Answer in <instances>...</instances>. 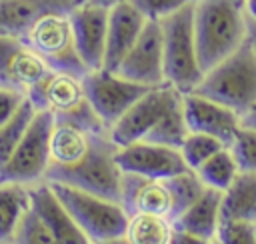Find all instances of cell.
Wrapping results in <instances>:
<instances>
[{"label":"cell","instance_id":"obj_39","mask_svg":"<svg viewBox=\"0 0 256 244\" xmlns=\"http://www.w3.org/2000/svg\"><path fill=\"white\" fill-rule=\"evenodd\" d=\"M244 8H246V16L256 22V0H244Z\"/></svg>","mask_w":256,"mask_h":244},{"label":"cell","instance_id":"obj_38","mask_svg":"<svg viewBox=\"0 0 256 244\" xmlns=\"http://www.w3.org/2000/svg\"><path fill=\"white\" fill-rule=\"evenodd\" d=\"M88 4H94V6H102V8H112V6H116V4H120V2H124V0H86Z\"/></svg>","mask_w":256,"mask_h":244},{"label":"cell","instance_id":"obj_36","mask_svg":"<svg viewBox=\"0 0 256 244\" xmlns=\"http://www.w3.org/2000/svg\"><path fill=\"white\" fill-rule=\"evenodd\" d=\"M240 126H242V128H252V130H256V100H254L252 106L240 116Z\"/></svg>","mask_w":256,"mask_h":244},{"label":"cell","instance_id":"obj_26","mask_svg":"<svg viewBox=\"0 0 256 244\" xmlns=\"http://www.w3.org/2000/svg\"><path fill=\"white\" fill-rule=\"evenodd\" d=\"M36 112H38V108L26 96V100L16 110V114L8 122H4L0 126V168L8 162V158L12 156V152L20 144V140L24 138V134H26L32 118L36 116Z\"/></svg>","mask_w":256,"mask_h":244},{"label":"cell","instance_id":"obj_27","mask_svg":"<svg viewBox=\"0 0 256 244\" xmlns=\"http://www.w3.org/2000/svg\"><path fill=\"white\" fill-rule=\"evenodd\" d=\"M238 172H240V168H238L236 158H234L230 148H222L220 152H216L212 158H208L196 170V174L200 176L204 186L216 188V190H222V192L234 182Z\"/></svg>","mask_w":256,"mask_h":244},{"label":"cell","instance_id":"obj_18","mask_svg":"<svg viewBox=\"0 0 256 244\" xmlns=\"http://www.w3.org/2000/svg\"><path fill=\"white\" fill-rule=\"evenodd\" d=\"M30 206L46 222V226L60 244H92V240L64 208V204L46 180L30 186Z\"/></svg>","mask_w":256,"mask_h":244},{"label":"cell","instance_id":"obj_31","mask_svg":"<svg viewBox=\"0 0 256 244\" xmlns=\"http://www.w3.org/2000/svg\"><path fill=\"white\" fill-rule=\"evenodd\" d=\"M230 150L240 172H256V130L240 126L234 142L230 144Z\"/></svg>","mask_w":256,"mask_h":244},{"label":"cell","instance_id":"obj_20","mask_svg":"<svg viewBox=\"0 0 256 244\" xmlns=\"http://www.w3.org/2000/svg\"><path fill=\"white\" fill-rule=\"evenodd\" d=\"M220 204H222V190L208 188L198 196L194 204H190L174 222L172 228L184 230L188 234L200 236L204 240H216L220 220Z\"/></svg>","mask_w":256,"mask_h":244},{"label":"cell","instance_id":"obj_32","mask_svg":"<svg viewBox=\"0 0 256 244\" xmlns=\"http://www.w3.org/2000/svg\"><path fill=\"white\" fill-rule=\"evenodd\" d=\"M216 240L220 244H256V222H222Z\"/></svg>","mask_w":256,"mask_h":244},{"label":"cell","instance_id":"obj_9","mask_svg":"<svg viewBox=\"0 0 256 244\" xmlns=\"http://www.w3.org/2000/svg\"><path fill=\"white\" fill-rule=\"evenodd\" d=\"M82 82H84V90H86V96L92 108L96 110V114L100 116V120L106 124L108 130L120 120V116L136 100H140L150 88H154V86L128 80L104 68L90 70L82 78Z\"/></svg>","mask_w":256,"mask_h":244},{"label":"cell","instance_id":"obj_22","mask_svg":"<svg viewBox=\"0 0 256 244\" xmlns=\"http://www.w3.org/2000/svg\"><path fill=\"white\" fill-rule=\"evenodd\" d=\"M90 148V132L68 124L56 122L50 136V164L56 166H72L80 162Z\"/></svg>","mask_w":256,"mask_h":244},{"label":"cell","instance_id":"obj_40","mask_svg":"<svg viewBox=\"0 0 256 244\" xmlns=\"http://www.w3.org/2000/svg\"><path fill=\"white\" fill-rule=\"evenodd\" d=\"M100 244H130L124 236H116V238H112V240H106V242H100Z\"/></svg>","mask_w":256,"mask_h":244},{"label":"cell","instance_id":"obj_2","mask_svg":"<svg viewBox=\"0 0 256 244\" xmlns=\"http://www.w3.org/2000/svg\"><path fill=\"white\" fill-rule=\"evenodd\" d=\"M118 146L108 132L90 134V148L86 156L72 166L50 164L46 178L50 182H62L78 190L96 194L100 198L120 202V178L122 170L118 166Z\"/></svg>","mask_w":256,"mask_h":244},{"label":"cell","instance_id":"obj_4","mask_svg":"<svg viewBox=\"0 0 256 244\" xmlns=\"http://www.w3.org/2000/svg\"><path fill=\"white\" fill-rule=\"evenodd\" d=\"M28 98L38 110L52 112L56 122L74 124L90 134L108 132L106 124L100 120L86 96L82 78L74 74L50 70L38 84L32 86Z\"/></svg>","mask_w":256,"mask_h":244},{"label":"cell","instance_id":"obj_19","mask_svg":"<svg viewBox=\"0 0 256 244\" xmlns=\"http://www.w3.org/2000/svg\"><path fill=\"white\" fill-rule=\"evenodd\" d=\"M86 0H0V34L26 38L28 30L46 14L72 12Z\"/></svg>","mask_w":256,"mask_h":244},{"label":"cell","instance_id":"obj_37","mask_svg":"<svg viewBox=\"0 0 256 244\" xmlns=\"http://www.w3.org/2000/svg\"><path fill=\"white\" fill-rule=\"evenodd\" d=\"M246 28H248V40H250V44L256 52V22L252 18H246Z\"/></svg>","mask_w":256,"mask_h":244},{"label":"cell","instance_id":"obj_3","mask_svg":"<svg viewBox=\"0 0 256 244\" xmlns=\"http://www.w3.org/2000/svg\"><path fill=\"white\" fill-rule=\"evenodd\" d=\"M192 92L216 100L242 116L256 100V52L250 40L246 38L230 56L206 70Z\"/></svg>","mask_w":256,"mask_h":244},{"label":"cell","instance_id":"obj_23","mask_svg":"<svg viewBox=\"0 0 256 244\" xmlns=\"http://www.w3.org/2000/svg\"><path fill=\"white\" fill-rule=\"evenodd\" d=\"M30 208V186L16 182H0V242H8Z\"/></svg>","mask_w":256,"mask_h":244},{"label":"cell","instance_id":"obj_7","mask_svg":"<svg viewBox=\"0 0 256 244\" xmlns=\"http://www.w3.org/2000/svg\"><path fill=\"white\" fill-rule=\"evenodd\" d=\"M54 116L48 110H38L24 138L0 168V182H16L32 186L46 178L50 166V136Z\"/></svg>","mask_w":256,"mask_h":244},{"label":"cell","instance_id":"obj_34","mask_svg":"<svg viewBox=\"0 0 256 244\" xmlns=\"http://www.w3.org/2000/svg\"><path fill=\"white\" fill-rule=\"evenodd\" d=\"M24 100H26V94L0 86V126L16 114V110L22 106Z\"/></svg>","mask_w":256,"mask_h":244},{"label":"cell","instance_id":"obj_6","mask_svg":"<svg viewBox=\"0 0 256 244\" xmlns=\"http://www.w3.org/2000/svg\"><path fill=\"white\" fill-rule=\"evenodd\" d=\"M46 182L60 198L64 208L78 222V226L92 240V244H100L124 234L128 224V214L124 212L120 202L100 198L96 194L78 190L62 182H50V180Z\"/></svg>","mask_w":256,"mask_h":244},{"label":"cell","instance_id":"obj_8","mask_svg":"<svg viewBox=\"0 0 256 244\" xmlns=\"http://www.w3.org/2000/svg\"><path fill=\"white\" fill-rule=\"evenodd\" d=\"M50 66V70L68 72L84 78L90 70L82 62L76 44L70 12H52L42 16L24 38Z\"/></svg>","mask_w":256,"mask_h":244},{"label":"cell","instance_id":"obj_41","mask_svg":"<svg viewBox=\"0 0 256 244\" xmlns=\"http://www.w3.org/2000/svg\"><path fill=\"white\" fill-rule=\"evenodd\" d=\"M212 244H220V242H218V240H212Z\"/></svg>","mask_w":256,"mask_h":244},{"label":"cell","instance_id":"obj_29","mask_svg":"<svg viewBox=\"0 0 256 244\" xmlns=\"http://www.w3.org/2000/svg\"><path fill=\"white\" fill-rule=\"evenodd\" d=\"M222 148H228L224 142H220L218 138L214 136H208V134H200V132H190L180 148L182 156H184V162L190 170H198L208 158H212L216 152H220Z\"/></svg>","mask_w":256,"mask_h":244},{"label":"cell","instance_id":"obj_24","mask_svg":"<svg viewBox=\"0 0 256 244\" xmlns=\"http://www.w3.org/2000/svg\"><path fill=\"white\" fill-rule=\"evenodd\" d=\"M122 236L130 244H168L172 236V224L168 218L158 214H132L128 216Z\"/></svg>","mask_w":256,"mask_h":244},{"label":"cell","instance_id":"obj_15","mask_svg":"<svg viewBox=\"0 0 256 244\" xmlns=\"http://www.w3.org/2000/svg\"><path fill=\"white\" fill-rule=\"evenodd\" d=\"M108 8L94 4H80L70 12L74 44L88 70L104 68L106 34H108Z\"/></svg>","mask_w":256,"mask_h":244},{"label":"cell","instance_id":"obj_25","mask_svg":"<svg viewBox=\"0 0 256 244\" xmlns=\"http://www.w3.org/2000/svg\"><path fill=\"white\" fill-rule=\"evenodd\" d=\"M188 134H190V130H188V124H186L184 104H182V98H180L160 118V122L144 136V142L162 144V146H170V148H178L180 150Z\"/></svg>","mask_w":256,"mask_h":244},{"label":"cell","instance_id":"obj_21","mask_svg":"<svg viewBox=\"0 0 256 244\" xmlns=\"http://www.w3.org/2000/svg\"><path fill=\"white\" fill-rule=\"evenodd\" d=\"M220 220L256 222V172H238L234 182L222 192Z\"/></svg>","mask_w":256,"mask_h":244},{"label":"cell","instance_id":"obj_28","mask_svg":"<svg viewBox=\"0 0 256 244\" xmlns=\"http://www.w3.org/2000/svg\"><path fill=\"white\" fill-rule=\"evenodd\" d=\"M166 182L170 186L172 200H174L172 216H170V224H172L190 204H194L198 200V196L206 190V186H204V182L200 180V176L194 170H186L182 174L170 176V178H166Z\"/></svg>","mask_w":256,"mask_h":244},{"label":"cell","instance_id":"obj_35","mask_svg":"<svg viewBox=\"0 0 256 244\" xmlns=\"http://www.w3.org/2000/svg\"><path fill=\"white\" fill-rule=\"evenodd\" d=\"M168 244H212V240H204L200 236H194V234H188L184 230L172 228V236H170Z\"/></svg>","mask_w":256,"mask_h":244},{"label":"cell","instance_id":"obj_30","mask_svg":"<svg viewBox=\"0 0 256 244\" xmlns=\"http://www.w3.org/2000/svg\"><path fill=\"white\" fill-rule=\"evenodd\" d=\"M12 240L14 244H60L46 226V222L32 210V206L20 218Z\"/></svg>","mask_w":256,"mask_h":244},{"label":"cell","instance_id":"obj_5","mask_svg":"<svg viewBox=\"0 0 256 244\" xmlns=\"http://www.w3.org/2000/svg\"><path fill=\"white\" fill-rule=\"evenodd\" d=\"M194 4L196 2L160 20L164 46V78L182 94L192 92L204 76L194 34Z\"/></svg>","mask_w":256,"mask_h":244},{"label":"cell","instance_id":"obj_13","mask_svg":"<svg viewBox=\"0 0 256 244\" xmlns=\"http://www.w3.org/2000/svg\"><path fill=\"white\" fill-rule=\"evenodd\" d=\"M116 160L122 172H134L146 178H170L190 170L178 148L144 140L120 146Z\"/></svg>","mask_w":256,"mask_h":244},{"label":"cell","instance_id":"obj_1","mask_svg":"<svg viewBox=\"0 0 256 244\" xmlns=\"http://www.w3.org/2000/svg\"><path fill=\"white\" fill-rule=\"evenodd\" d=\"M246 18L244 0H196L194 34L204 72L230 56L248 38Z\"/></svg>","mask_w":256,"mask_h":244},{"label":"cell","instance_id":"obj_16","mask_svg":"<svg viewBox=\"0 0 256 244\" xmlns=\"http://www.w3.org/2000/svg\"><path fill=\"white\" fill-rule=\"evenodd\" d=\"M120 206L128 216L158 214L170 220L174 200L166 178H146L134 172H122Z\"/></svg>","mask_w":256,"mask_h":244},{"label":"cell","instance_id":"obj_33","mask_svg":"<svg viewBox=\"0 0 256 244\" xmlns=\"http://www.w3.org/2000/svg\"><path fill=\"white\" fill-rule=\"evenodd\" d=\"M148 20H162L196 0H130Z\"/></svg>","mask_w":256,"mask_h":244},{"label":"cell","instance_id":"obj_17","mask_svg":"<svg viewBox=\"0 0 256 244\" xmlns=\"http://www.w3.org/2000/svg\"><path fill=\"white\" fill-rule=\"evenodd\" d=\"M148 18L130 2L124 0L110 8L108 14V34H106V54L104 70L116 72L128 50L136 44Z\"/></svg>","mask_w":256,"mask_h":244},{"label":"cell","instance_id":"obj_12","mask_svg":"<svg viewBox=\"0 0 256 244\" xmlns=\"http://www.w3.org/2000/svg\"><path fill=\"white\" fill-rule=\"evenodd\" d=\"M116 74L146 84L158 86L164 84V46H162V28L160 20H148L136 44L128 50L120 62Z\"/></svg>","mask_w":256,"mask_h":244},{"label":"cell","instance_id":"obj_11","mask_svg":"<svg viewBox=\"0 0 256 244\" xmlns=\"http://www.w3.org/2000/svg\"><path fill=\"white\" fill-rule=\"evenodd\" d=\"M50 66L46 60L24 40L16 36L0 34V86L22 92L28 96L34 84H38Z\"/></svg>","mask_w":256,"mask_h":244},{"label":"cell","instance_id":"obj_14","mask_svg":"<svg viewBox=\"0 0 256 244\" xmlns=\"http://www.w3.org/2000/svg\"><path fill=\"white\" fill-rule=\"evenodd\" d=\"M182 104H184V116L190 132L214 136L230 148V144L234 142L240 130V114L196 92L182 94Z\"/></svg>","mask_w":256,"mask_h":244},{"label":"cell","instance_id":"obj_10","mask_svg":"<svg viewBox=\"0 0 256 244\" xmlns=\"http://www.w3.org/2000/svg\"><path fill=\"white\" fill-rule=\"evenodd\" d=\"M180 98H182V92L176 90L168 82L150 88L108 130L110 138L114 140V144L118 148L126 146V144H132V142H138V140H144V136L160 122V118Z\"/></svg>","mask_w":256,"mask_h":244}]
</instances>
